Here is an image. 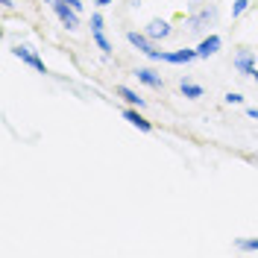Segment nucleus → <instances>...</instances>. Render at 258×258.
I'll return each instance as SVG.
<instances>
[{
	"label": "nucleus",
	"instance_id": "2eb2a0df",
	"mask_svg": "<svg viewBox=\"0 0 258 258\" xmlns=\"http://www.w3.org/2000/svg\"><path fill=\"white\" fill-rule=\"evenodd\" d=\"M249 9V0H235V6H232V15L235 18H241L243 12Z\"/></svg>",
	"mask_w": 258,
	"mask_h": 258
},
{
	"label": "nucleus",
	"instance_id": "f257e3e1",
	"mask_svg": "<svg viewBox=\"0 0 258 258\" xmlns=\"http://www.w3.org/2000/svg\"><path fill=\"white\" fill-rule=\"evenodd\" d=\"M214 21H217V6H211V3H200V6H194L191 9L188 30L191 32H203L206 27H211Z\"/></svg>",
	"mask_w": 258,
	"mask_h": 258
},
{
	"label": "nucleus",
	"instance_id": "aec40b11",
	"mask_svg": "<svg viewBox=\"0 0 258 258\" xmlns=\"http://www.w3.org/2000/svg\"><path fill=\"white\" fill-rule=\"evenodd\" d=\"M91 3H97V6H109V3H114V0H91Z\"/></svg>",
	"mask_w": 258,
	"mask_h": 258
},
{
	"label": "nucleus",
	"instance_id": "f8f14e48",
	"mask_svg": "<svg viewBox=\"0 0 258 258\" xmlns=\"http://www.w3.org/2000/svg\"><path fill=\"white\" fill-rule=\"evenodd\" d=\"M117 94L123 97V100H126L129 106H138V109H144V97H138L135 91H132V88H126V85H120V88H117Z\"/></svg>",
	"mask_w": 258,
	"mask_h": 258
},
{
	"label": "nucleus",
	"instance_id": "9d476101",
	"mask_svg": "<svg viewBox=\"0 0 258 258\" xmlns=\"http://www.w3.org/2000/svg\"><path fill=\"white\" fill-rule=\"evenodd\" d=\"M123 117H126L132 126H138L141 132H150V129H153V123H150V120H147L144 114L138 112V109H126V112H123Z\"/></svg>",
	"mask_w": 258,
	"mask_h": 258
},
{
	"label": "nucleus",
	"instance_id": "412c9836",
	"mask_svg": "<svg viewBox=\"0 0 258 258\" xmlns=\"http://www.w3.org/2000/svg\"><path fill=\"white\" fill-rule=\"evenodd\" d=\"M3 3V9H12V0H0Z\"/></svg>",
	"mask_w": 258,
	"mask_h": 258
},
{
	"label": "nucleus",
	"instance_id": "6ab92c4d",
	"mask_svg": "<svg viewBox=\"0 0 258 258\" xmlns=\"http://www.w3.org/2000/svg\"><path fill=\"white\" fill-rule=\"evenodd\" d=\"M246 114H249L252 120H258V109H246Z\"/></svg>",
	"mask_w": 258,
	"mask_h": 258
},
{
	"label": "nucleus",
	"instance_id": "0eeeda50",
	"mask_svg": "<svg viewBox=\"0 0 258 258\" xmlns=\"http://www.w3.org/2000/svg\"><path fill=\"white\" fill-rule=\"evenodd\" d=\"M217 50H220V35H206V38L197 44V56H200V59H209Z\"/></svg>",
	"mask_w": 258,
	"mask_h": 258
},
{
	"label": "nucleus",
	"instance_id": "423d86ee",
	"mask_svg": "<svg viewBox=\"0 0 258 258\" xmlns=\"http://www.w3.org/2000/svg\"><path fill=\"white\" fill-rule=\"evenodd\" d=\"M194 59H200L197 56V47L194 50H173V53H164L161 56V62H167V64H191Z\"/></svg>",
	"mask_w": 258,
	"mask_h": 258
},
{
	"label": "nucleus",
	"instance_id": "f03ea898",
	"mask_svg": "<svg viewBox=\"0 0 258 258\" xmlns=\"http://www.w3.org/2000/svg\"><path fill=\"white\" fill-rule=\"evenodd\" d=\"M47 6L53 9V15L62 21V27L68 30H80V12L74 6H68L64 0H47Z\"/></svg>",
	"mask_w": 258,
	"mask_h": 258
},
{
	"label": "nucleus",
	"instance_id": "4468645a",
	"mask_svg": "<svg viewBox=\"0 0 258 258\" xmlns=\"http://www.w3.org/2000/svg\"><path fill=\"white\" fill-rule=\"evenodd\" d=\"M238 246H241V249H252V252H258V238H238Z\"/></svg>",
	"mask_w": 258,
	"mask_h": 258
},
{
	"label": "nucleus",
	"instance_id": "dca6fc26",
	"mask_svg": "<svg viewBox=\"0 0 258 258\" xmlns=\"http://www.w3.org/2000/svg\"><path fill=\"white\" fill-rule=\"evenodd\" d=\"M223 100H226V103H229V106H241V103H243V97L238 94V91H229V94H226Z\"/></svg>",
	"mask_w": 258,
	"mask_h": 258
},
{
	"label": "nucleus",
	"instance_id": "7ed1b4c3",
	"mask_svg": "<svg viewBox=\"0 0 258 258\" xmlns=\"http://www.w3.org/2000/svg\"><path fill=\"white\" fill-rule=\"evenodd\" d=\"M235 68L241 71L243 77H249V80L258 82V68H255V56L249 53V50H241L238 56H235Z\"/></svg>",
	"mask_w": 258,
	"mask_h": 258
},
{
	"label": "nucleus",
	"instance_id": "9b49d317",
	"mask_svg": "<svg viewBox=\"0 0 258 258\" xmlns=\"http://www.w3.org/2000/svg\"><path fill=\"white\" fill-rule=\"evenodd\" d=\"M179 91L188 97V100H200V97H203V85H197V82H191V80H182L179 82Z\"/></svg>",
	"mask_w": 258,
	"mask_h": 258
},
{
	"label": "nucleus",
	"instance_id": "4be33fe9",
	"mask_svg": "<svg viewBox=\"0 0 258 258\" xmlns=\"http://www.w3.org/2000/svg\"><path fill=\"white\" fill-rule=\"evenodd\" d=\"M249 161H252V164H258V153H252V156H249Z\"/></svg>",
	"mask_w": 258,
	"mask_h": 258
},
{
	"label": "nucleus",
	"instance_id": "a211bd4d",
	"mask_svg": "<svg viewBox=\"0 0 258 258\" xmlns=\"http://www.w3.org/2000/svg\"><path fill=\"white\" fill-rule=\"evenodd\" d=\"M64 3H68V6H74L77 12H82V3H80V0H64Z\"/></svg>",
	"mask_w": 258,
	"mask_h": 258
},
{
	"label": "nucleus",
	"instance_id": "ddd939ff",
	"mask_svg": "<svg viewBox=\"0 0 258 258\" xmlns=\"http://www.w3.org/2000/svg\"><path fill=\"white\" fill-rule=\"evenodd\" d=\"M91 35H94L97 47L103 50V56H112V41L106 38V32H103V30H91Z\"/></svg>",
	"mask_w": 258,
	"mask_h": 258
},
{
	"label": "nucleus",
	"instance_id": "6e6552de",
	"mask_svg": "<svg viewBox=\"0 0 258 258\" xmlns=\"http://www.w3.org/2000/svg\"><path fill=\"white\" fill-rule=\"evenodd\" d=\"M135 77H138V82H144L147 88H161V85H164V80H161L153 68H138Z\"/></svg>",
	"mask_w": 258,
	"mask_h": 258
},
{
	"label": "nucleus",
	"instance_id": "39448f33",
	"mask_svg": "<svg viewBox=\"0 0 258 258\" xmlns=\"http://www.w3.org/2000/svg\"><path fill=\"white\" fill-rule=\"evenodd\" d=\"M170 32L173 30H170V24H167L164 18H153V21L147 24V38H150V41H161V38H167Z\"/></svg>",
	"mask_w": 258,
	"mask_h": 258
},
{
	"label": "nucleus",
	"instance_id": "1a4fd4ad",
	"mask_svg": "<svg viewBox=\"0 0 258 258\" xmlns=\"http://www.w3.org/2000/svg\"><path fill=\"white\" fill-rule=\"evenodd\" d=\"M126 41L138 50V53H144V56L153 50V41L147 38V32H126Z\"/></svg>",
	"mask_w": 258,
	"mask_h": 258
},
{
	"label": "nucleus",
	"instance_id": "f3484780",
	"mask_svg": "<svg viewBox=\"0 0 258 258\" xmlns=\"http://www.w3.org/2000/svg\"><path fill=\"white\" fill-rule=\"evenodd\" d=\"M103 24H106V21H103V15H100V12H94V15H91V30H103Z\"/></svg>",
	"mask_w": 258,
	"mask_h": 258
},
{
	"label": "nucleus",
	"instance_id": "20e7f679",
	"mask_svg": "<svg viewBox=\"0 0 258 258\" xmlns=\"http://www.w3.org/2000/svg\"><path fill=\"white\" fill-rule=\"evenodd\" d=\"M12 53H15V56H18V59H21L24 64H30L32 71H38V74H47V64L41 62V59H38V56H35V53H32L30 47H24V44H18V47L12 50Z\"/></svg>",
	"mask_w": 258,
	"mask_h": 258
}]
</instances>
